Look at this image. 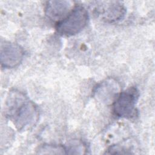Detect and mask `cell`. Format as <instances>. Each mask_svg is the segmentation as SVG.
I'll return each instance as SVG.
<instances>
[{"label": "cell", "mask_w": 155, "mask_h": 155, "mask_svg": "<svg viewBox=\"0 0 155 155\" xmlns=\"http://www.w3.org/2000/svg\"><path fill=\"white\" fill-rule=\"evenodd\" d=\"M88 21V13L86 8L81 5H76L67 16L56 23V29L62 36H73L85 27Z\"/></svg>", "instance_id": "7a4b0ae2"}, {"label": "cell", "mask_w": 155, "mask_h": 155, "mask_svg": "<svg viewBox=\"0 0 155 155\" xmlns=\"http://www.w3.org/2000/svg\"><path fill=\"white\" fill-rule=\"evenodd\" d=\"M71 5V2L67 1H48L45 6V14L50 19H58L67 13Z\"/></svg>", "instance_id": "52a82bcc"}, {"label": "cell", "mask_w": 155, "mask_h": 155, "mask_svg": "<svg viewBox=\"0 0 155 155\" xmlns=\"http://www.w3.org/2000/svg\"><path fill=\"white\" fill-rule=\"evenodd\" d=\"M65 148L61 145H43L39 148V154H65Z\"/></svg>", "instance_id": "ba28073f"}, {"label": "cell", "mask_w": 155, "mask_h": 155, "mask_svg": "<svg viewBox=\"0 0 155 155\" xmlns=\"http://www.w3.org/2000/svg\"><path fill=\"white\" fill-rule=\"evenodd\" d=\"M119 85L113 79L106 80L99 84L95 88L94 93L98 99L105 103L115 100L119 91Z\"/></svg>", "instance_id": "8992f818"}, {"label": "cell", "mask_w": 155, "mask_h": 155, "mask_svg": "<svg viewBox=\"0 0 155 155\" xmlns=\"http://www.w3.org/2000/svg\"><path fill=\"white\" fill-rule=\"evenodd\" d=\"M5 114L19 131L30 129L38 118V111L34 103L17 90L11 91L7 96Z\"/></svg>", "instance_id": "6da1fadb"}, {"label": "cell", "mask_w": 155, "mask_h": 155, "mask_svg": "<svg viewBox=\"0 0 155 155\" xmlns=\"http://www.w3.org/2000/svg\"><path fill=\"white\" fill-rule=\"evenodd\" d=\"M139 96L136 87H131L119 93L113 102V111L119 117L130 119L136 116V105Z\"/></svg>", "instance_id": "3957f363"}, {"label": "cell", "mask_w": 155, "mask_h": 155, "mask_svg": "<svg viewBox=\"0 0 155 155\" xmlns=\"http://www.w3.org/2000/svg\"><path fill=\"white\" fill-rule=\"evenodd\" d=\"M96 5L94 8L95 14L108 23L122 20L126 13L125 7L119 1H100Z\"/></svg>", "instance_id": "277c9868"}, {"label": "cell", "mask_w": 155, "mask_h": 155, "mask_svg": "<svg viewBox=\"0 0 155 155\" xmlns=\"http://www.w3.org/2000/svg\"><path fill=\"white\" fill-rule=\"evenodd\" d=\"M24 50L18 44L9 41H1L0 61L2 67L12 68L18 66L22 61Z\"/></svg>", "instance_id": "5b68a950"}]
</instances>
